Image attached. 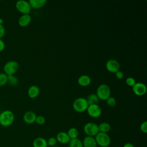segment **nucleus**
Listing matches in <instances>:
<instances>
[{
  "label": "nucleus",
  "mask_w": 147,
  "mask_h": 147,
  "mask_svg": "<svg viewBox=\"0 0 147 147\" xmlns=\"http://www.w3.org/2000/svg\"><path fill=\"white\" fill-rule=\"evenodd\" d=\"M14 114L9 110H5L0 113V125L8 127L13 124L14 121Z\"/></svg>",
  "instance_id": "f257e3e1"
},
{
  "label": "nucleus",
  "mask_w": 147,
  "mask_h": 147,
  "mask_svg": "<svg viewBox=\"0 0 147 147\" xmlns=\"http://www.w3.org/2000/svg\"><path fill=\"white\" fill-rule=\"evenodd\" d=\"M94 138L97 146L100 147H108L111 144V138L108 133L99 132Z\"/></svg>",
  "instance_id": "f03ea898"
},
{
  "label": "nucleus",
  "mask_w": 147,
  "mask_h": 147,
  "mask_svg": "<svg viewBox=\"0 0 147 147\" xmlns=\"http://www.w3.org/2000/svg\"><path fill=\"white\" fill-rule=\"evenodd\" d=\"M96 95L99 99L106 100L111 95L110 87L106 84H102L99 85L97 89Z\"/></svg>",
  "instance_id": "7ed1b4c3"
},
{
  "label": "nucleus",
  "mask_w": 147,
  "mask_h": 147,
  "mask_svg": "<svg viewBox=\"0 0 147 147\" xmlns=\"http://www.w3.org/2000/svg\"><path fill=\"white\" fill-rule=\"evenodd\" d=\"M88 106V103L87 99L84 98L80 97L76 99L72 104V107L74 110L78 113H83L87 110Z\"/></svg>",
  "instance_id": "20e7f679"
},
{
  "label": "nucleus",
  "mask_w": 147,
  "mask_h": 147,
  "mask_svg": "<svg viewBox=\"0 0 147 147\" xmlns=\"http://www.w3.org/2000/svg\"><path fill=\"white\" fill-rule=\"evenodd\" d=\"M19 69V64L14 60L6 63L3 66V72L7 75H14Z\"/></svg>",
  "instance_id": "39448f33"
},
{
  "label": "nucleus",
  "mask_w": 147,
  "mask_h": 147,
  "mask_svg": "<svg viewBox=\"0 0 147 147\" xmlns=\"http://www.w3.org/2000/svg\"><path fill=\"white\" fill-rule=\"evenodd\" d=\"M83 130L87 136L94 137L99 133L98 125L92 122L86 123L83 127Z\"/></svg>",
  "instance_id": "423d86ee"
},
{
  "label": "nucleus",
  "mask_w": 147,
  "mask_h": 147,
  "mask_svg": "<svg viewBox=\"0 0 147 147\" xmlns=\"http://www.w3.org/2000/svg\"><path fill=\"white\" fill-rule=\"evenodd\" d=\"M17 10L22 14H29L31 11L32 7L29 1L25 0H19L16 3Z\"/></svg>",
  "instance_id": "0eeeda50"
},
{
  "label": "nucleus",
  "mask_w": 147,
  "mask_h": 147,
  "mask_svg": "<svg viewBox=\"0 0 147 147\" xmlns=\"http://www.w3.org/2000/svg\"><path fill=\"white\" fill-rule=\"evenodd\" d=\"M86 111L88 115L94 118H98L102 114L101 107L98 104L89 105Z\"/></svg>",
  "instance_id": "6e6552de"
},
{
  "label": "nucleus",
  "mask_w": 147,
  "mask_h": 147,
  "mask_svg": "<svg viewBox=\"0 0 147 147\" xmlns=\"http://www.w3.org/2000/svg\"><path fill=\"white\" fill-rule=\"evenodd\" d=\"M132 91L133 93L137 96H142L145 95L147 91V87L146 85L141 82L136 83L132 87Z\"/></svg>",
  "instance_id": "1a4fd4ad"
},
{
  "label": "nucleus",
  "mask_w": 147,
  "mask_h": 147,
  "mask_svg": "<svg viewBox=\"0 0 147 147\" xmlns=\"http://www.w3.org/2000/svg\"><path fill=\"white\" fill-rule=\"evenodd\" d=\"M106 69L111 73H115L120 69L119 63L115 59H110L106 63Z\"/></svg>",
  "instance_id": "9d476101"
},
{
  "label": "nucleus",
  "mask_w": 147,
  "mask_h": 147,
  "mask_svg": "<svg viewBox=\"0 0 147 147\" xmlns=\"http://www.w3.org/2000/svg\"><path fill=\"white\" fill-rule=\"evenodd\" d=\"M36 114L32 111H28L23 115V120L27 124H32L35 122Z\"/></svg>",
  "instance_id": "9b49d317"
},
{
  "label": "nucleus",
  "mask_w": 147,
  "mask_h": 147,
  "mask_svg": "<svg viewBox=\"0 0 147 147\" xmlns=\"http://www.w3.org/2000/svg\"><path fill=\"white\" fill-rule=\"evenodd\" d=\"M56 139L57 140V142L62 144H68L71 140L67 133L64 131H60L56 135Z\"/></svg>",
  "instance_id": "f8f14e48"
},
{
  "label": "nucleus",
  "mask_w": 147,
  "mask_h": 147,
  "mask_svg": "<svg viewBox=\"0 0 147 147\" xmlns=\"http://www.w3.org/2000/svg\"><path fill=\"white\" fill-rule=\"evenodd\" d=\"M32 21V17L29 14H22L18 19V22L20 26L25 27L29 25Z\"/></svg>",
  "instance_id": "ddd939ff"
},
{
  "label": "nucleus",
  "mask_w": 147,
  "mask_h": 147,
  "mask_svg": "<svg viewBox=\"0 0 147 147\" xmlns=\"http://www.w3.org/2000/svg\"><path fill=\"white\" fill-rule=\"evenodd\" d=\"M82 143L83 147H97V144L94 137H85Z\"/></svg>",
  "instance_id": "4468645a"
},
{
  "label": "nucleus",
  "mask_w": 147,
  "mask_h": 147,
  "mask_svg": "<svg viewBox=\"0 0 147 147\" xmlns=\"http://www.w3.org/2000/svg\"><path fill=\"white\" fill-rule=\"evenodd\" d=\"M40 94V88L36 85L30 86L28 90V95L30 98L34 99L37 98Z\"/></svg>",
  "instance_id": "2eb2a0df"
},
{
  "label": "nucleus",
  "mask_w": 147,
  "mask_h": 147,
  "mask_svg": "<svg viewBox=\"0 0 147 147\" xmlns=\"http://www.w3.org/2000/svg\"><path fill=\"white\" fill-rule=\"evenodd\" d=\"M91 82V78L87 75H82L79 77L78 83L82 87H87L90 84Z\"/></svg>",
  "instance_id": "dca6fc26"
},
{
  "label": "nucleus",
  "mask_w": 147,
  "mask_h": 147,
  "mask_svg": "<svg viewBox=\"0 0 147 147\" xmlns=\"http://www.w3.org/2000/svg\"><path fill=\"white\" fill-rule=\"evenodd\" d=\"M29 3L32 8L38 9L43 7L47 3L46 0H30Z\"/></svg>",
  "instance_id": "f3484780"
},
{
  "label": "nucleus",
  "mask_w": 147,
  "mask_h": 147,
  "mask_svg": "<svg viewBox=\"0 0 147 147\" xmlns=\"http://www.w3.org/2000/svg\"><path fill=\"white\" fill-rule=\"evenodd\" d=\"M33 147H48L47 140L42 137H37L33 141Z\"/></svg>",
  "instance_id": "a211bd4d"
},
{
  "label": "nucleus",
  "mask_w": 147,
  "mask_h": 147,
  "mask_svg": "<svg viewBox=\"0 0 147 147\" xmlns=\"http://www.w3.org/2000/svg\"><path fill=\"white\" fill-rule=\"evenodd\" d=\"M99 132L108 133L111 130V126L107 122H102L98 125Z\"/></svg>",
  "instance_id": "6ab92c4d"
},
{
  "label": "nucleus",
  "mask_w": 147,
  "mask_h": 147,
  "mask_svg": "<svg viewBox=\"0 0 147 147\" xmlns=\"http://www.w3.org/2000/svg\"><path fill=\"white\" fill-rule=\"evenodd\" d=\"M68 144V147H83L82 141L78 138L71 139Z\"/></svg>",
  "instance_id": "aec40b11"
},
{
  "label": "nucleus",
  "mask_w": 147,
  "mask_h": 147,
  "mask_svg": "<svg viewBox=\"0 0 147 147\" xmlns=\"http://www.w3.org/2000/svg\"><path fill=\"white\" fill-rule=\"evenodd\" d=\"M86 99L88 103V105H93V104H97L99 101V98H98L96 94H92L89 95Z\"/></svg>",
  "instance_id": "412c9836"
},
{
  "label": "nucleus",
  "mask_w": 147,
  "mask_h": 147,
  "mask_svg": "<svg viewBox=\"0 0 147 147\" xmlns=\"http://www.w3.org/2000/svg\"><path fill=\"white\" fill-rule=\"evenodd\" d=\"M70 139H74L76 138L79 135L78 130L75 127H71L69 129L68 131L67 132Z\"/></svg>",
  "instance_id": "4be33fe9"
},
{
  "label": "nucleus",
  "mask_w": 147,
  "mask_h": 147,
  "mask_svg": "<svg viewBox=\"0 0 147 147\" xmlns=\"http://www.w3.org/2000/svg\"><path fill=\"white\" fill-rule=\"evenodd\" d=\"M7 83L11 86H16L18 83V78L14 75H7Z\"/></svg>",
  "instance_id": "5701e85b"
},
{
  "label": "nucleus",
  "mask_w": 147,
  "mask_h": 147,
  "mask_svg": "<svg viewBox=\"0 0 147 147\" xmlns=\"http://www.w3.org/2000/svg\"><path fill=\"white\" fill-rule=\"evenodd\" d=\"M7 83V75L4 72L0 73V87L5 86Z\"/></svg>",
  "instance_id": "b1692460"
},
{
  "label": "nucleus",
  "mask_w": 147,
  "mask_h": 147,
  "mask_svg": "<svg viewBox=\"0 0 147 147\" xmlns=\"http://www.w3.org/2000/svg\"><path fill=\"white\" fill-rule=\"evenodd\" d=\"M106 100V103H107V105L110 107H114L117 104L116 99L114 97H112V96L109 97Z\"/></svg>",
  "instance_id": "393cba45"
},
{
  "label": "nucleus",
  "mask_w": 147,
  "mask_h": 147,
  "mask_svg": "<svg viewBox=\"0 0 147 147\" xmlns=\"http://www.w3.org/2000/svg\"><path fill=\"white\" fill-rule=\"evenodd\" d=\"M47 145L48 146H51V147H52V146H54L55 145H56V144H57V140L56 139L55 137H49L47 140Z\"/></svg>",
  "instance_id": "a878e982"
},
{
  "label": "nucleus",
  "mask_w": 147,
  "mask_h": 147,
  "mask_svg": "<svg viewBox=\"0 0 147 147\" xmlns=\"http://www.w3.org/2000/svg\"><path fill=\"white\" fill-rule=\"evenodd\" d=\"M126 84L130 87H133L136 83V80L133 77H127L125 80Z\"/></svg>",
  "instance_id": "bb28decb"
},
{
  "label": "nucleus",
  "mask_w": 147,
  "mask_h": 147,
  "mask_svg": "<svg viewBox=\"0 0 147 147\" xmlns=\"http://www.w3.org/2000/svg\"><path fill=\"white\" fill-rule=\"evenodd\" d=\"M35 122H36L39 125H42L45 122V118L42 115H38L36 117Z\"/></svg>",
  "instance_id": "cd10ccee"
},
{
  "label": "nucleus",
  "mask_w": 147,
  "mask_h": 147,
  "mask_svg": "<svg viewBox=\"0 0 147 147\" xmlns=\"http://www.w3.org/2000/svg\"><path fill=\"white\" fill-rule=\"evenodd\" d=\"M140 129L142 133H147V122L144 121L142 123H141V124L140 125Z\"/></svg>",
  "instance_id": "c85d7f7f"
},
{
  "label": "nucleus",
  "mask_w": 147,
  "mask_h": 147,
  "mask_svg": "<svg viewBox=\"0 0 147 147\" xmlns=\"http://www.w3.org/2000/svg\"><path fill=\"white\" fill-rule=\"evenodd\" d=\"M115 76L116 78L118 79H122L123 78V76H124V75H123V73L122 71L119 70L117 72H116L115 73Z\"/></svg>",
  "instance_id": "c756f323"
},
{
  "label": "nucleus",
  "mask_w": 147,
  "mask_h": 147,
  "mask_svg": "<svg viewBox=\"0 0 147 147\" xmlns=\"http://www.w3.org/2000/svg\"><path fill=\"white\" fill-rule=\"evenodd\" d=\"M5 34V29L3 25L0 24V38H2Z\"/></svg>",
  "instance_id": "7c9ffc66"
},
{
  "label": "nucleus",
  "mask_w": 147,
  "mask_h": 147,
  "mask_svg": "<svg viewBox=\"0 0 147 147\" xmlns=\"http://www.w3.org/2000/svg\"><path fill=\"white\" fill-rule=\"evenodd\" d=\"M5 47V44L4 41L1 38H0V52L4 50Z\"/></svg>",
  "instance_id": "2f4dec72"
},
{
  "label": "nucleus",
  "mask_w": 147,
  "mask_h": 147,
  "mask_svg": "<svg viewBox=\"0 0 147 147\" xmlns=\"http://www.w3.org/2000/svg\"><path fill=\"white\" fill-rule=\"evenodd\" d=\"M123 147H135V146L133 144L130 142H127L123 145Z\"/></svg>",
  "instance_id": "473e14b6"
},
{
  "label": "nucleus",
  "mask_w": 147,
  "mask_h": 147,
  "mask_svg": "<svg viewBox=\"0 0 147 147\" xmlns=\"http://www.w3.org/2000/svg\"><path fill=\"white\" fill-rule=\"evenodd\" d=\"M0 24L3 25V20H2V19H1V18H0Z\"/></svg>",
  "instance_id": "72a5a7b5"
},
{
  "label": "nucleus",
  "mask_w": 147,
  "mask_h": 147,
  "mask_svg": "<svg viewBox=\"0 0 147 147\" xmlns=\"http://www.w3.org/2000/svg\"><path fill=\"white\" fill-rule=\"evenodd\" d=\"M52 147H59V146H57V145H55V146H52Z\"/></svg>",
  "instance_id": "f704fd0d"
}]
</instances>
